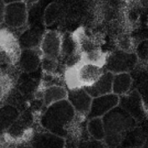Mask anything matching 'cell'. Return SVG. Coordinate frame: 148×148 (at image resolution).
<instances>
[{"instance_id": "6da1fadb", "label": "cell", "mask_w": 148, "mask_h": 148, "mask_svg": "<svg viewBox=\"0 0 148 148\" xmlns=\"http://www.w3.org/2000/svg\"><path fill=\"white\" fill-rule=\"evenodd\" d=\"M77 115L67 99L46 107L40 118V124L45 130L60 137H67Z\"/></svg>"}, {"instance_id": "7a4b0ae2", "label": "cell", "mask_w": 148, "mask_h": 148, "mask_svg": "<svg viewBox=\"0 0 148 148\" xmlns=\"http://www.w3.org/2000/svg\"><path fill=\"white\" fill-rule=\"evenodd\" d=\"M106 131L104 139L107 147L121 145L126 134L135 128L137 120L119 105L102 117Z\"/></svg>"}, {"instance_id": "3957f363", "label": "cell", "mask_w": 148, "mask_h": 148, "mask_svg": "<svg viewBox=\"0 0 148 148\" xmlns=\"http://www.w3.org/2000/svg\"><path fill=\"white\" fill-rule=\"evenodd\" d=\"M103 66L92 62L81 60L68 67L65 80L69 89L86 88L95 83L103 74Z\"/></svg>"}, {"instance_id": "277c9868", "label": "cell", "mask_w": 148, "mask_h": 148, "mask_svg": "<svg viewBox=\"0 0 148 148\" xmlns=\"http://www.w3.org/2000/svg\"><path fill=\"white\" fill-rule=\"evenodd\" d=\"M139 59L134 51H115L107 56L104 66L106 71L114 74L130 72L138 63Z\"/></svg>"}, {"instance_id": "5b68a950", "label": "cell", "mask_w": 148, "mask_h": 148, "mask_svg": "<svg viewBox=\"0 0 148 148\" xmlns=\"http://www.w3.org/2000/svg\"><path fill=\"white\" fill-rule=\"evenodd\" d=\"M27 7L25 1H17L5 5L1 23L12 28L18 29L24 27L27 21Z\"/></svg>"}, {"instance_id": "8992f818", "label": "cell", "mask_w": 148, "mask_h": 148, "mask_svg": "<svg viewBox=\"0 0 148 148\" xmlns=\"http://www.w3.org/2000/svg\"><path fill=\"white\" fill-rule=\"evenodd\" d=\"M120 96L111 92L92 98L91 108L88 119L103 117L104 115L119 105Z\"/></svg>"}, {"instance_id": "52a82bcc", "label": "cell", "mask_w": 148, "mask_h": 148, "mask_svg": "<svg viewBox=\"0 0 148 148\" xmlns=\"http://www.w3.org/2000/svg\"><path fill=\"white\" fill-rule=\"evenodd\" d=\"M62 36L56 30H49L44 32L40 45L43 57L58 59L61 56Z\"/></svg>"}, {"instance_id": "ba28073f", "label": "cell", "mask_w": 148, "mask_h": 148, "mask_svg": "<svg viewBox=\"0 0 148 148\" xmlns=\"http://www.w3.org/2000/svg\"><path fill=\"white\" fill-rule=\"evenodd\" d=\"M67 100L75 108L77 115L88 116L92 104V98L85 88H74L68 90Z\"/></svg>"}, {"instance_id": "9c48e42d", "label": "cell", "mask_w": 148, "mask_h": 148, "mask_svg": "<svg viewBox=\"0 0 148 148\" xmlns=\"http://www.w3.org/2000/svg\"><path fill=\"white\" fill-rule=\"evenodd\" d=\"M21 50L18 39L14 38L10 32L2 29L1 34V60L5 59V62L14 63L18 61Z\"/></svg>"}, {"instance_id": "30bf717a", "label": "cell", "mask_w": 148, "mask_h": 148, "mask_svg": "<svg viewBox=\"0 0 148 148\" xmlns=\"http://www.w3.org/2000/svg\"><path fill=\"white\" fill-rule=\"evenodd\" d=\"M65 145V138L46 130L35 134L29 145L30 148H64Z\"/></svg>"}, {"instance_id": "8fae6325", "label": "cell", "mask_w": 148, "mask_h": 148, "mask_svg": "<svg viewBox=\"0 0 148 148\" xmlns=\"http://www.w3.org/2000/svg\"><path fill=\"white\" fill-rule=\"evenodd\" d=\"M119 106L137 121L141 119L144 116L143 101L140 93L137 90L130 91L128 93L120 96Z\"/></svg>"}, {"instance_id": "7c38bea8", "label": "cell", "mask_w": 148, "mask_h": 148, "mask_svg": "<svg viewBox=\"0 0 148 148\" xmlns=\"http://www.w3.org/2000/svg\"><path fill=\"white\" fill-rule=\"evenodd\" d=\"M17 62L20 69L25 73L36 71L41 66L42 54L40 49H22Z\"/></svg>"}, {"instance_id": "4fadbf2b", "label": "cell", "mask_w": 148, "mask_h": 148, "mask_svg": "<svg viewBox=\"0 0 148 148\" xmlns=\"http://www.w3.org/2000/svg\"><path fill=\"white\" fill-rule=\"evenodd\" d=\"M114 74L106 71L90 86L85 88L92 98L113 92V79Z\"/></svg>"}, {"instance_id": "5bb4252c", "label": "cell", "mask_w": 148, "mask_h": 148, "mask_svg": "<svg viewBox=\"0 0 148 148\" xmlns=\"http://www.w3.org/2000/svg\"><path fill=\"white\" fill-rule=\"evenodd\" d=\"M44 33L37 27L25 29L18 38L21 49H39Z\"/></svg>"}, {"instance_id": "9a60e30c", "label": "cell", "mask_w": 148, "mask_h": 148, "mask_svg": "<svg viewBox=\"0 0 148 148\" xmlns=\"http://www.w3.org/2000/svg\"><path fill=\"white\" fill-rule=\"evenodd\" d=\"M68 90L63 85H51L46 87L42 91V98L46 107L59 102L62 100L67 99Z\"/></svg>"}, {"instance_id": "2e32d148", "label": "cell", "mask_w": 148, "mask_h": 148, "mask_svg": "<svg viewBox=\"0 0 148 148\" xmlns=\"http://www.w3.org/2000/svg\"><path fill=\"white\" fill-rule=\"evenodd\" d=\"M132 85V78L129 72L114 74L113 79V92L119 96L128 93Z\"/></svg>"}, {"instance_id": "e0dca14e", "label": "cell", "mask_w": 148, "mask_h": 148, "mask_svg": "<svg viewBox=\"0 0 148 148\" xmlns=\"http://www.w3.org/2000/svg\"><path fill=\"white\" fill-rule=\"evenodd\" d=\"M0 116L1 132L4 133L18 119L20 114L15 106L10 104H5L1 107Z\"/></svg>"}, {"instance_id": "ac0fdd59", "label": "cell", "mask_w": 148, "mask_h": 148, "mask_svg": "<svg viewBox=\"0 0 148 148\" xmlns=\"http://www.w3.org/2000/svg\"><path fill=\"white\" fill-rule=\"evenodd\" d=\"M87 131L91 138L104 141L106 131L102 117L89 119L87 124Z\"/></svg>"}, {"instance_id": "d6986e66", "label": "cell", "mask_w": 148, "mask_h": 148, "mask_svg": "<svg viewBox=\"0 0 148 148\" xmlns=\"http://www.w3.org/2000/svg\"><path fill=\"white\" fill-rule=\"evenodd\" d=\"M146 140L145 135L140 130L135 128L130 130L123 140L121 145L125 147H143Z\"/></svg>"}, {"instance_id": "ffe728a7", "label": "cell", "mask_w": 148, "mask_h": 148, "mask_svg": "<svg viewBox=\"0 0 148 148\" xmlns=\"http://www.w3.org/2000/svg\"><path fill=\"white\" fill-rule=\"evenodd\" d=\"M62 7L59 3L52 2L47 6L43 14V23L45 25L53 24L62 14Z\"/></svg>"}, {"instance_id": "44dd1931", "label": "cell", "mask_w": 148, "mask_h": 148, "mask_svg": "<svg viewBox=\"0 0 148 148\" xmlns=\"http://www.w3.org/2000/svg\"><path fill=\"white\" fill-rule=\"evenodd\" d=\"M116 44L119 50L125 51H133L132 49H134L132 39L131 38L128 34L121 33V35L117 37Z\"/></svg>"}, {"instance_id": "7402d4cb", "label": "cell", "mask_w": 148, "mask_h": 148, "mask_svg": "<svg viewBox=\"0 0 148 148\" xmlns=\"http://www.w3.org/2000/svg\"><path fill=\"white\" fill-rule=\"evenodd\" d=\"M134 52L140 62L148 64V39H144L139 42Z\"/></svg>"}, {"instance_id": "603a6c76", "label": "cell", "mask_w": 148, "mask_h": 148, "mask_svg": "<svg viewBox=\"0 0 148 148\" xmlns=\"http://www.w3.org/2000/svg\"><path fill=\"white\" fill-rule=\"evenodd\" d=\"M59 66V61L58 59H50L47 57L42 56L41 67L45 73L56 74V72Z\"/></svg>"}, {"instance_id": "cb8c5ba5", "label": "cell", "mask_w": 148, "mask_h": 148, "mask_svg": "<svg viewBox=\"0 0 148 148\" xmlns=\"http://www.w3.org/2000/svg\"><path fill=\"white\" fill-rule=\"evenodd\" d=\"M105 142L97 140L95 139H90L79 143L77 148H106Z\"/></svg>"}, {"instance_id": "d4e9b609", "label": "cell", "mask_w": 148, "mask_h": 148, "mask_svg": "<svg viewBox=\"0 0 148 148\" xmlns=\"http://www.w3.org/2000/svg\"><path fill=\"white\" fill-rule=\"evenodd\" d=\"M140 4L144 7H148V0H140Z\"/></svg>"}, {"instance_id": "484cf974", "label": "cell", "mask_w": 148, "mask_h": 148, "mask_svg": "<svg viewBox=\"0 0 148 148\" xmlns=\"http://www.w3.org/2000/svg\"><path fill=\"white\" fill-rule=\"evenodd\" d=\"M4 1L6 4H9V3H11V2H14V1H22V0H3Z\"/></svg>"}, {"instance_id": "4316f807", "label": "cell", "mask_w": 148, "mask_h": 148, "mask_svg": "<svg viewBox=\"0 0 148 148\" xmlns=\"http://www.w3.org/2000/svg\"><path fill=\"white\" fill-rule=\"evenodd\" d=\"M142 148H148V138L146 140L145 143L144 145L143 146V147Z\"/></svg>"}, {"instance_id": "83f0119b", "label": "cell", "mask_w": 148, "mask_h": 148, "mask_svg": "<svg viewBox=\"0 0 148 148\" xmlns=\"http://www.w3.org/2000/svg\"><path fill=\"white\" fill-rule=\"evenodd\" d=\"M125 148H142V147H125Z\"/></svg>"}]
</instances>
